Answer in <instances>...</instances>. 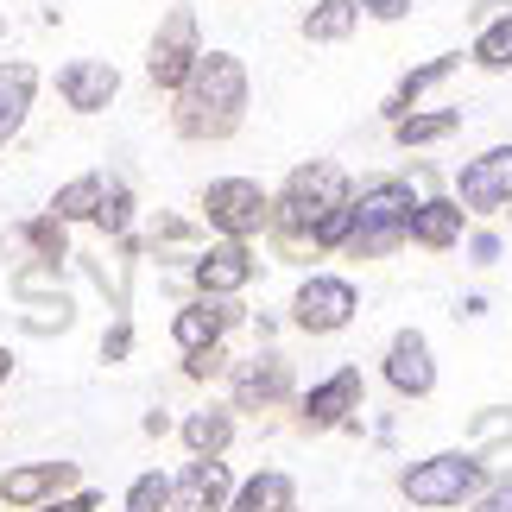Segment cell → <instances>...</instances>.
Listing matches in <instances>:
<instances>
[{"label": "cell", "mask_w": 512, "mask_h": 512, "mask_svg": "<svg viewBox=\"0 0 512 512\" xmlns=\"http://www.w3.org/2000/svg\"><path fill=\"white\" fill-rule=\"evenodd\" d=\"M348 203H354V177L336 159H304V165L285 171L279 190H272V222H266L260 241L272 247V260L310 266L317 260V228Z\"/></svg>", "instance_id": "1"}, {"label": "cell", "mask_w": 512, "mask_h": 512, "mask_svg": "<svg viewBox=\"0 0 512 512\" xmlns=\"http://www.w3.org/2000/svg\"><path fill=\"white\" fill-rule=\"evenodd\" d=\"M253 102V76L234 51H203L196 70L184 76V89L171 95V133L190 146H222L241 133Z\"/></svg>", "instance_id": "2"}, {"label": "cell", "mask_w": 512, "mask_h": 512, "mask_svg": "<svg viewBox=\"0 0 512 512\" xmlns=\"http://www.w3.org/2000/svg\"><path fill=\"white\" fill-rule=\"evenodd\" d=\"M418 184L411 177H367V184H354V222H348V241L336 260H392L399 247H411V209H418Z\"/></svg>", "instance_id": "3"}, {"label": "cell", "mask_w": 512, "mask_h": 512, "mask_svg": "<svg viewBox=\"0 0 512 512\" xmlns=\"http://www.w3.org/2000/svg\"><path fill=\"white\" fill-rule=\"evenodd\" d=\"M481 487H487V468L475 449H437V456H418L399 468V494L418 512H468Z\"/></svg>", "instance_id": "4"}, {"label": "cell", "mask_w": 512, "mask_h": 512, "mask_svg": "<svg viewBox=\"0 0 512 512\" xmlns=\"http://www.w3.org/2000/svg\"><path fill=\"white\" fill-rule=\"evenodd\" d=\"M196 222H203L215 241H260L266 222H272V190L260 177H209L203 196H196Z\"/></svg>", "instance_id": "5"}, {"label": "cell", "mask_w": 512, "mask_h": 512, "mask_svg": "<svg viewBox=\"0 0 512 512\" xmlns=\"http://www.w3.org/2000/svg\"><path fill=\"white\" fill-rule=\"evenodd\" d=\"M354 418H367V373L354 361L329 367L323 380H310L291 399V430L298 437H329V430H348Z\"/></svg>", "instance_id": "6"}, {"label": "cell", "mask_w": 512, "mask_h": 512, "mask_svg": "<svg viewBox=\"0 0 512 512\" xmlns=\"http://www.w3.org/2000/svg\"><path fill=\"white\" fill-rule=\"evenodd\" d=\"M7 291H13V323L26 329V336H70L76 329V291L64 285V266H13L7 272Z\"/></svg>", "instance_id": "7"}, {"label": "cell", "mask_w": 512, "mask_h": 512, "mask_svg": "<svg viewBox=\"0 0 512 512\" xmlns=\"http://www.w3.org/2000/svg\"><path fill=\"white\" fill-rule=\"evenodd\" d=\"M298 399V367L279 342H260L247 361L228 367V405L234 418H266V411H285Z\"/></svg>", "instance_id": "8"}, {"label": "cell", "mask_w": 512, "mask_h": 512, "mask_svg": "<svg viewBox=\"0 0 512 512\" xmlns=\"http://www.w3.org/2000/svg\"><path fill=\"white\" fill-rule=\"evenodd\" d=\"M354 317H361V285L348 272H310L285 304V323L298 336H342Z\"/></svg>", "instance_id": "9"}, {"label": "cell", "mask_w": 512, "mask_h": 512, "mask_svg": "<svg viewBox=\"0 0 512 512\" xmlns=\"http://www.w3.org/2000/svg\"><path fill=\"white\" fill-rule=\"evenodd\" d=\"M196 57H203V19H196V7H165V19L146 38V83L159 95H177L184 76L196 70Z\"/></svg>", "instance_id": "10"}, {"label": "cell", "mask_w": 512, "mask_h": 512, "mask_svg": "<svg viewBox=\"0 0 512 512\" xmlns=\"http://www.w3.org/2000/svg\"><path fill=\"white\" fill-rule=\"evenodd\" d=\"M449 196L468 209V222H487V215H506V203H512V146L500 140V146H487V152H475V159H462L456 165V177H449Z\"/></svg>", "instance_id": "11"}, {"label": "cell", "mask_w": 512, "mask_h": 512, "mask_svg": "<svg viewBox=\"0 0 512 512\" xmlns=\"http://www.w3.org/2000/svg\"><path fill=\"white\" fill-rule=\"evenodd\" d=\"M190 298H241V291L260 279V247L253 241H215L190 260Z\"/></svg>", "instance_id": "12"}, {"label": "cell", "mask_w": 512, "mask_h": 512, "mask_svg": "<svg viewBox=\"0 0 512 512\" xmlns=\"http://www.w3.org/2000/svg\"><path fill=\"white\" fill-rule=\"evenodd\" d=\"M241 323H247V304L241 298H184V304L171 310V348L177 354L222 348Z\"/></svg>", "instance_id": "13"}, {"label": "cell", "mask_w": 512, "mask_h": 512, "mask_svg": "<svg viewBox=\"0 0 512 512\" xmlns=\"http://www.w3.org/2000/svg\"><path fill=\"white\" fill-rule=\"evenodd\" d=\"M51 89H57V102H64L70 114H108L114 108V95H121V64L114 57H64L51 76Z\"/></svg>", "instance_id": "14"}, {"label": "cell", "mask_w": 512, "mask_h": 512, "mask_svg": "<svg viewBox=\"0 0 512 512\" xmlns=\"http://www.w3.org/2000/svg\"><path fill=\"white\" fill-rule=\"evenodd\" d=\"M380 380L392 386V399H411V405L437 392V348H430L424 329H392L386 361H380Z\"/></svg>", "instance_id": "15"}, {"label": "cell", "mask_w": 512, "mask_h": 512, "mask_svg": "<svg viewBox=\"0 0 512 512\" xmlns=\"http://www.w3.org/2000/svg\"><path fill=\"white\" fill-rule=\"evenodd\" d=\"M83 487V462H13L0 468V506L7 512H32L57 494H76Z\"/></svg>", "instance_id": "16"}, {"label": "cell", "mask_w": 512, "mask_h": 512, "mask_svg": "<svg viewBox=\"0 0 512 512\" xmlns=\"http://www.w3.org/2000/svg\"><path fill=\"white\" fill-rule=\"evenodd\" d=\"M234 487H241V475L228 468V456H190L171 475V506L177 512H228Z\"/></svg>", "instance_id": "17"}, {"label": "cell", "mask_w": 512, "mask_h": 512, "mask_svg": "<svg viewBox=\"0 0 512 512\" xmlns=\"http://www.w3.org/2000/svg\"><path fill=\"white\" fill-rule=\"evenodd\" d=\"M38 89H45V70H38L32 57H0V152L26 133Z\"/></svg>", "instance_id": "18"}, {"label": "cell", "mask_w": 512, "mask_h": 512, "mask_svg": "<svg viewBox=\"0 0 512 512\" xmlns=\"http://www.w3.org/2000/svg\"><path fill=\"white\" fill-rule=\"evenodd\" d=\"M19 253L13 266H26V260H38V266H70V222H57L51 209H38V215H19V222L7 228V241H0V253Z\"/></svg>", "instance_id": "19"}, {"label": "cell", "mask_w": 512, "mask_h": 512, "mask_svg": "<svg viewBox=\"0 0 512 512\" xmlns=\"http://www.w3.org/2000/svg\"><path fill=\"white\" fill-rule=\"evenodd\" d=\"M462 234H468V209H462L449 190H424L418 209H411V247H424V253H456Z\"/></svg>", "instance_id": "20"}, {"label": "cell", "mask_w": 512, "mask_h": 512, "mask_svg": "<svg viewBox=\"0 0 512 512\" xmlns=\"http://www.w3.org/2000/svg\"><path fill=\"white\" fill-rule=\"evenodd\" d=\"M234 437H241V418H234L228 399H209L177 418V443H184V456H228Z\"/></svg>", "instance_id": "21"}, {"label": "cell", "mask_w": 512, "mask_h": 512, "mask_svg": "<svg viewBox=\"0 0 512 512\" xmlns=\"http://www.w3.org/2000/svg\"><path fill=\"white\" fill-rule=\"evenodd\" d=\"M456 70H462V51H437V57H424V64H411V70L399 76V83H392V95L380 102L386 127H392V121H405L411 108H424V95H430V89H443Z\"/></svg>", "instance_id": "22"}, {"label": "cell", "mask_w": 512, "mask_h": 512, "mask_svg": "<svg viewBox=\"0 0 512 512\" xmlns=\"http://www.w3.org/2000/svg\"><path fill=\"white\" fill-rule=\"evenodd\" d=\"M468 449L481 456L487 481H512V405H481L468 418Z\"/></svg>", "instance_id": "23"}, {"label": "cell", "mask_w": 512, "mask_h": 512, "mask_svg": "<svg viewBox=\"0 0 512 512\" xmlns=\"http://www.w3.org/2000/svg\"><path fill=\"white\" fill-rule=\"evenodd\" d=\"M140 241H146V253H152L159 266H184V272H190V260L209 247V228H203V222H190V215L159 209V215H152V228L140 234Z\"/></svg>", "instance_id": "24"}, {"label": "cell", "mask_w": 512, "mask_h": 512, "mask_svg": "<svg viewBox=\"0 0 512 512\" xmlns=\"http://www.w3.org/2000/svg\"><path fill=\"white\" fill-rule=\"evenodd\" d=\"M228 512H298V481H291L285 468H253V475H241V487H234Z\"/></svg>", "instance_id": "25"}, {"label": "cell", "mask_w": 512, "mask_h": 512, "mask_svg": "<svg viewBox=\"0 0 512 512\" xmlns=\"http://www.w3.org/2000/svg\"><path fill=\"white\" fill-rule=\"evenodd\" d=\"M102 196H108V171H76V177H64V184L51 190L45 209L57 222H70V228H89L95 209H102Z\"/></svg>", "instance_id": "26"}, {"label": "cell", "mask_w": 512, "mask_h": 512, "mask_svg": "<svg viewBox=\"0 0 512 512\" xmlns=\"http://www.w3.org/2000/svg\"><path fill=\"white\" fill-rule=\"evenodd\" d=\"M462 133V108H411L405 121H392V146L399 152H430Z\"/></svg>", "instance_id": "27"}, {"label": "cell", "mask_w": 512, "mask_h": 512, "mask_svg": "<svg viewBox=\"0 0 512 512\" xmlns=\"http://www.w3.org/2000/svg\"><path fill=\"white\" fill-rule=\"evenodd\" d=\"M298 32H304V45H348L361 32V0H310Z\"/></svg>", "instance_id": "28"}, {"label": "cell", "mask_w": 512, "mask_h": 512, "mask_svg": "<svg viewBox=\"0 0 512 512\" xmlns=\"http://www.w3.org/2000/svg\"><path fill=\"white\" fill-rule=\"evenodd\" d=\"M95 234H108V241H121V234L140 228V196H133V177L121 171H108V196H102V209H95Z\"/></svg>", "instance_id": "29"}, {"label": "cell", "mask_w": 512, "mask_h": 512, "mask_svg": "<svg viewBox=\"0 0 512 512\" xmlns=\"http://www.w3.org/2000/svg\"><path fill=\"white\" fill-rule=\"evenodd\" d=\"M468 64L487 70V76L512 70V7L500 19H487V26H475V38H468Z\"/></svg>", "instance_id": "30"}, {"label": "cell", "mask_w": 512, "mask_h": 512, "mask_svg": "<svg viewBox=\"0 0 512 512\" xmlns=\"http://www.w3.org/2000/svg\"><path fill=\"white\" fill-rule=\"evenodd\" d=\"M121 512H177L165 468H140V475L127 481V494H121Z\"/></svg>", "instance_id": "31"}, {"label": "cell", "mask_w": 512, "mask_h": 512, "mask_svg": "<svg viewBox=\"0 0 512 512\" xmlns=\"http://www.w3.org/2000/svg\"><path fill=\"white\" fill-rule=\"evenodd\" d=\"M133 342H140L133 317H108L102 342H95V361H102V367H121V361H133Z\"/></svg>", "instance_id": "32"}, {"label": "cell", "mask_w": 512, "mask_h": 512, "mask_svg": "<svg viewBox=\"0 0 512 512\" xmlns=\"http://www.w3.org/2000/svg\"><path fill=\"white\" fill-rule=\"evenodd\" d=\"M462 260L475 266V272L500 266V260H506V234H500V228H468V234H462Z\"/></svg>", "instance_id": "33"}, {"label": "cell", "mask_w": 512, "mask_h": 512, "mask_svg": "<svg viewBox=\"0 0 512 512\" xmlns=\"http://www.w3.org/2000/svg\"><path fill=\"white\" fill-rule=\"evenodd\" d=\"M228 367H234L228 342H222V348H203V354H184V380H190V386H203V380H228Z\"/></svg>", "instance_id": "34"}, {"label": "cell", "mask_w": 512, "mask_h": 512, "mask_svg": "<svg viewBox=\"0 0 512 512\" xmlns=\"http://www.w3.org/2000/svg\"><path fill=\"white\" fill-rule=\"evenodd\" d=\"M32 512H102V494L83 481L76 494H57V500H45V506H32Z\"/></svg>", "instance_id": "35"}, {"label": "cell", "mask_w": 512, "mask_h": 512, "mask_svg": "<svg viewBox=\"0 0 512 512\" xmlns=\"http://www.w3.org/2000/svg\"><path fill=\"white\" fill-rule=\"evenodd\" d=\"M411 7H418V0H361V19H373V26H399V19H411Z\"/></svg>", "instance_id": "36"}, {"label": "cell", "mask_w": 512, "mask_h": 512, "mask_svg": "<svg viewBox=\"0 0 512 512\" xmlns=\"http://www.w3.org/2000/svg\"><path fill=\"white\" fill-rule=\"evenodd\" d=\"M468 512H512V481H487L475 500H468Z\"/></svg>", "instance_id": "37"}, {"label": "cell", "mask_w": 512, "mask_h": 512, "mask_svg": "<svg viewBox=\"0 0 512 512\" xmlns=\"http://www.w3.org/2000/svg\"><path fill=\"white\" fill-rule=\"evenodd\" d=\"M512 7V0H475V7H468V26H487V19H500Z\"/></svg>", "instance_id": "38"}, {"label": "cell", "mask_w": 512, "mask_h": 512, "mask_svg": "<svg viewBox=\"0 0 512 512\" xmlns=\"http://www.w3.org/2000/svg\"><path fill=\"white\" fill-rule=\"evenodd\" d=\"M487 310H494V304H487V298H481V291H468V298L456 304V317H468V323H481V317H487Z\"/></svg>", "instance_id": "39"}, {"label": "cell", "mask_w": 512, "mask_h": 512, "mask_svg": "<svg viewBox=\"0 0 512 512\" xmlns=\"http://www.w3.org/2000/svg\"><path fill=\"white\" fill-rule=\"evenodd\" d=\"M140 430H146V437H171V430H177V424L165 418V411H159V405H152V411H146V418H140Z\"/></svg>", "instance_id": "40"}, {"label": "cell", "mask_w": 512, "mask_h": 512, "mask_svg": "<svg viewBox=\"0 0 512 512\" xmlns=\"http://www.w3.org/2000/svg\"><path fill=\"white\" fill-rule=\"evenodd\" d=\"M253 336H260V342H272V336H279V317H266V310H253Z\"/></svg>", "instance_id": "41"}, {"label": "cell", "mask_w": 512, "mask_h": 512, "mask_svg": "<svg viewBox=\"0 0 512 512\" xmlns=\"http://www.w3.org/2000/svg\"><path fill=\"white\" fill-rule=\"evenodd\" d=\"M7 380H13V348L0 342V392H7Z\"/></svg>", "instance_id": "42"}, {"label": "cell", "mask_w": 512, "mask_h": 512, "mask_svg": "<svg viewBox=\"0 0 512 512\" xmlns=\"http://www.w3.org/2000/svg\"><path fill=\"white\" fill-rule=\"evenodd\" d=\"M0 38H7V13H0Z\"/></svg>", "instance_id": "43"}, {"label": "cell", "mask_w": 512, "mask_h": 512, "mask_svg": "<svg viewBox=\"0 0 512 512\" xmlns=\"http://www.w3.org/2000/svg\"><path fill=\"white\" fill-rule=\"evenodd\" d=\"M506 228H512V203H506Z\"/></svg>", "instance_id": "44"}, {"label": "cell", "mask_w": 512, "mask_h": 512, "mask_svg": "<svg viewBox=\"0 0 512 512\" xmlns=\"http://www.w3.org/2000/svg\"><path fill=\"white\" fill-rule=\"evenodd\" d=\"M298 512H304V506H298Z\"/></svg>", "instance_id": "45"}]
</instances>
